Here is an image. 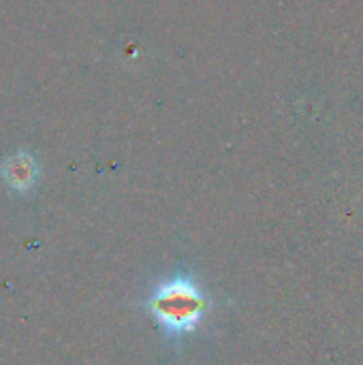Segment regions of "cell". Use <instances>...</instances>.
<instances>
[{"instance_id":"6da1fadb","label":"cell","mask_w":363,"mask_h":365,"mask_svg":"<svg viewBox=\"0 0 363 365\" xmlns=\"http://www.w3.org/2000/svg\"><path fill=\"white\" fill-rule=\"evenodd\" d=\"M148 310L169 336H184L197 329L208 310L201 287L188 276H175L156 287L148 299Z\"/></svg>"},{"instance_id":"7a4b0ae2","label":"cell","mask_w":363,"mask_h":365,"mask_svg":"<svg viewBox=\"0 0 363 365\" xmlns=\"http://www.w3.org/2000/svg\"><path fill=\"white\" fill-rule=\"evenodd\" d=\"M2 175H4V182L13 190L24 192L32 188L34 182L39 180V167L28 154H17L6 160V165L2 167Z\"/></svg>"}]
</instances>
